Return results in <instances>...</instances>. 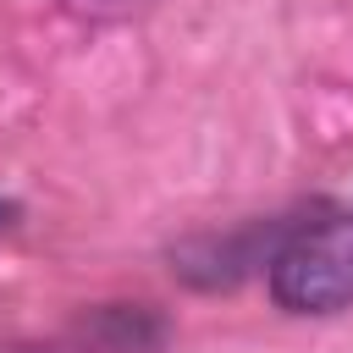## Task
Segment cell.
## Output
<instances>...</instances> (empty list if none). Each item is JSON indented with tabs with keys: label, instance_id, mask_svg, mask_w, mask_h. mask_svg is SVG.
<instances>
[{
	"label": "cell",
	"instance_id": "1",
	"mask_svg": "<svg viewBox=\"0 0 353 353\" xmlns=\"http://www.w3.org/2000/svg\"><path fill=\"white\" fill-rule=\"evenodd\" d=\"M270 298L292 314H336L353 303V215L309 221L270 254Z\"/></svg>",
	"mask_w": 353,
	"mask_h": 353
},
{
	"label": "cell",
	"instance_id": "2",
	"mask_svg": "<svg viewBox=\"0 0 353 353\" xmlns=\"http://www.w3.org/2000/svg\"><path fill=\"white\" fill-rule=\"evenodd\" d=\"M17 221H22V210H17V204H11V199H0V232H11V226H17Z\"/></svg>",
	"mask_w": 353,
	"mask_h": 353
}]
</instances>
